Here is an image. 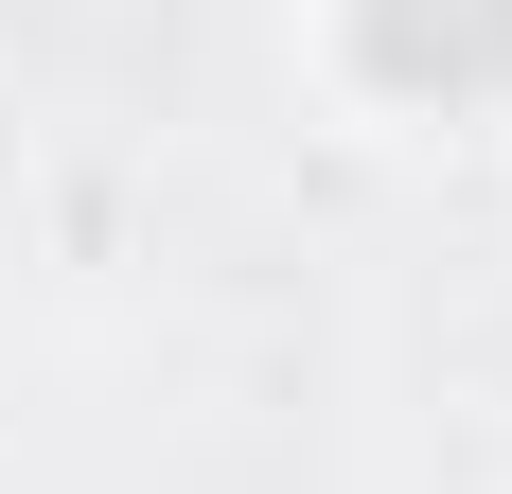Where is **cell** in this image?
<instances>
[{
	"instance_id": "1",
	"label": "cell",
	"mask_w": 512,
	"mask_h": 494,
	"mask_svg": "<svg viewBox=\"0 0 512 494\" xmlns=\"http://www.w3.org/2000/svg\"><path fill=\"white\" fill-rule=\"evenodd\" d=\"M354 36L407 106H495L512 89V0H354Z\"/></svg>"
}]
</instances>
